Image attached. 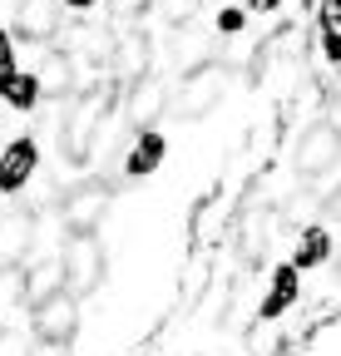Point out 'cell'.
Segmentation results:
<instances>
[{
    "mask_svg": "<svg viewBox=\"0 0 341 356\" xmlns=\"http://www.w3.org/2000/svg\"><path fill=\"white\" fill-rule=\"evenodd\" d=\"M228 79H233V70H228L223 60H203V65H193V70L174 84V95H168L163 109L174 114V119H183V124H193V119H203L213 104L223 99Z\"/></svg>",
    "mask_w": 341,
    "mask_h": 356,
    "instance_id": "6da1fadb",
    "label": "cell"
},
{
    "mask_svg": "<svg viewBox=\"0 0 341 356\" xmlns=\"http://www.w3.org/2000/svg\"><path fill=\"white\" fill-rule=\"evenodd\" d=\"M114 95H119L114 84H104V89H84V99L69 109V119H65V129H60V144H65V159H69V163H90V154H94V134H99V124H104Z\"/></svg>",
    "mask_w": 341,
    "mask_h": 356,
    "instance_id": "7a4b0ae2",
    "label": "cell"
},
{
    "mask_svg": "<svg viewBox=\"0 0 341 356\" xmlns=\"http://www.w3.org/2000/svg\"><path fill=\"white\" fill-rule=\"evenodd\" d=\"M60 262H65V287L74 297H90L104 282V273H109V252H104V243L94 233H69Z\"/></svg>",
    "mask_w": 341,
    "mask_h": 356,
    "instance_id": "3957f363",
    "label": "cell"
},
{
    "mask_svg": "<svg viewBox=\"0 0 341 356\" xmlns=\"http://www.w3.org/2000/svg\"><path fill=\"white\" fill-rule=\"evenodd\" d=\"M109 203H114V184H104V178H84V184L65 188L60 222H65L69 233H94L99 222H104V213H109Z\"/></svg>",
    "mask_w": 341,
    "mask_h": 356,
    "instance_id": "277c9868",
    "label": "cell"
},
{
    "mask_svg": "<svg viewBox=\"0 0 341 356\" xmlns=\"http://www.w3.org/2000/svg\"><path fill=\"white\" fill-rule=\"evenodd\" d=\"M341 159V124L336 119H317L302 129L297 139V154H292V168L302 178H326V168H336Z\"/></svg>",
    "mask_w": 341,
    "mask_h": 356,
    "instance_id": "5b68a950",
    "label": "cell"
},
{
    "mask_svg": "<svg viewBox=\"0 0 341 356\" xmlns=\"http://www.w3.org/2000/svg\"><path fill=\"white\" fill-rule=\"evenodd\" d=\"M30 327H35L40 341H74V332H79V297L69 287L50 292L45 302L30 307Z\"/></svg>",
    "mask_w": 341,
    "mask_h": 356,
    "instance_id": "8992f818",
    "label": "cell"
},
{
    "mask_svg": "<svg viewBox=\"0 0 341 356\" xmlns=\"http://www.w3.org/2000/svg\"><path fill=\"white\" fill-rule=\"evenodd\" d=\"M109 70H114V89L124 95L129 84H139L149 74V35L144 30H129L109 44Z\"/></svg>",
    "mask_w": 341,
    "mask_h": 356,
    "instance_id": "52a82bcc",
    "label": "cell"
},
{
    "mask_svg": "<svg viewBox=\"0 0 341 356\" xmlns=\"http://www.w3.org/2000/svg\"><path fill=\"white\" fill-rule=\"evenodd\" d=\"M35 248V213L10 208L0 213V262H25Z\"/></svg>",
    "mask_w": 341,
    "mask_h": 356,
    "instance_id": "ba28073f",
    "label": "cell"
},
{
    "mask_svg": "<svg viewBox=\"0 0 341 356\" xmlns=\"http://www.w3.org/2000/svg\"><path fill=\"white\" fill-rule=\"evenodd\" d=\"M124 95H129L124 114H129V124H134V129H149V124L163 114V104H168V89H163V79H153V74H144L139 84H129Z\"/></svg>",
    "mask_w": 341,
    "mask_h": 356,
    "instance_id": "9c48e42d",
    "label": "cell"
},
{
    "mask_svg": "<svg viewBox=\"0 0 341 356\" xmlns=\"http://www.w3.org/2000/svg\"><path fill=\"white\" fill-rule=\"evenodd\" d=\"M35 163H40V149H35V139H15L6 154H0V193H20V188L30 184Z\"/></svg>",
    "mask_w": 341,
    "mask_h": 356,
    "instance_id": "30bf717a",
    "label": "cell"
},
{
    "mask_svg": "<svg viewBox=\"0 0 341 356\" xmlns=\"http://www.w3.org/2000/svg\"><path fill=\"white\" fill-rule=\"evenodd\" d=\"M35 84H40V95H50V99L74 95V55L69 50H50L45 60H40V70H35Z\"/></svg>",
    "mask_w": 341,
    "mask_h": 356,
    "instance_id": "8fae6325",
    "label": "cell"
},
{
    "mask_svg": "<svg viewBox=\"0 0 341 356\" xmlns=\"http://www.w3.org/2000/svg\"><path fill=\"white\" fill-rule=\"evenodd\" d=\"M55 6H60V0H20V6H15V30L25 40H50L60 30Z\"/></svg>",
    "mask_w": 341,
    "mask_h": 356,
    "instance_id": "7c38bea8",
    "label": "cell"
},
{
    "mask_svg": "<svg viewBox=\"0 0 341 356\" xmlns=\"http://www.w3.org/2000/svg\"><path fill=\"white\" fill-rule=\"evenodd\" d=\"M60 287H65V262H60V257L35 262L30 273H25V307L45 302V297H50V292H60Z\"/></svg>",
    "mask_w": 341,
    "mask_h": 356,
    "instance_id": "4fadbf2b",
    "label": "cell"
},
{
    "mask_svg": "<svg viewBox=\"0 0 341 356\" xmlns=\"http://www.w3.org/2000/svg\"><path fill=\"white\" fill-rule=\"evenodd\" d=\"M267 238H272V208H252L247 213V228H242V262H247V273L258 267V257H263V248H267Z\"/></svg>",
    "mask_w": 341,
    "mask_h": 356,
    "instance_id": "5bb4252c",
    "label": "cell"
},
{
    "mask_svg": "<svg viewBox=\"0 0 341 356\" xmlns=\"http://www.w3.org/2000/svg\"><path fill=\"white\" fill-rule=\"evenodd\" d=\"M163 134H153V129H144L139 134V144L129 149V159H124V168H129V178H149L158 163H163Z\"/></svg>",
    "mask_w": 341,
    "mask_h": 356,
    "instance_id": "9a60e30c",
    "label": "cell"
},
{
    "mask_svg": "<svg viewBox=\"0 0 341 356\" xmlns=\"http://www.w3.org/2000/svg\"><path fill=\"white\" fill-rule=\"evenodd\" d=\"M25 307V273L20 262H0V327Z\"/></svg>",
    "mask_w": 341,
    "mask_h": 356,
    "instance_id": "2e32d148",
    "label": "cell"
},
{
    "mask_svg": "<svg viewBox=\"0 0 341 356\" xmlns=\"http://www.w3.org/2000/svg\"><path fill=\"white\" fill-rule=\"evenodd\" d=\"M292 302H297V267H277L272 292H267V302H263V317H267V322H272V317H282Z\"/></svg>",
    "mask_w": 341,
    "mask_h": 356,
    "instance_id": "e0dca14e",
    "label": "cell"
},
{
    "mask_svg": "<svg viewBox=\"0 0 341 356\" xmlns=\"http://www.w3.org/2000/svg\"><path fill=\"white\" fill-rule=\"evenodd\" d=\"M0 95H6L15 109H35L40 104V84H35V74L10 70V74H0Z\"/></svg>",
    "mask_w": 341,
    "mask_h": 356,
    "instance_id": "ac0fdd59",
    "label": "cell"
},
{
    "mask_svg": "<svg viewBox=\"0 0 341 356\" xmlns=\"http://www.w3.org/2000/svg\"><path fill=\"white\" fill-rule=\"evenodd\" d=\"M322 30H326V55L341 60V0H326L322 6Z\"/></svg>",
    "mask_w": 341,
    "mask_h": 356,
    "instance_id": "d6986e66",
    "label": "cell"
},
{
    "mask_svg": "<svg viewBox=\"0 0 341 356\" xmlns=\"http://www.w3.org/2000/svg\"><path fill=\"white\" fill-rule=\"evenodd\" d=\"M326 252H331V238H326L322 228H307L302 248H297V267H312V262H322Z\"/></svg>",
    "mask_w": 341,
    "mask_h": 356,
    "instance_id": "ffe728a7",
    "label": "cell"
},
{
    "mask_svg": "<svg viewBox=\"0 0 341 356\" xmlns=\"http://www.w3.org/2000/svg\"><path fill=\"white\" fill-rule=\"evenodd\" d=\"M0 356H30V346H25V337L15 332V322L0 327Z\"/></svg>",
    "mask_w": 341,
    "mask_h": 356,
    "instance_id": "44dd1931",
    "label": "cell"
},
{
    "mask_svg": "<svg viewBox=\"0 0 341 356\" xmlns=\"http://www.w3.org/2000/svg\"><path fill=\"white\" fill-rule=\"evenodd\" d=\"M149 6H153V0H114V15H119V20H134V15L149 10Z\"/></svg>",
    "mask_w": 341,
    "mask_h": 356,
    "instance_id": "7402d4cb",
    "label": "cell"
},
{
    "mask_svg": "<svg viewBox=\"0 0 341 356\" xmlns=\"http://www.w3.org/2000/svg\"><path fill=\"white\" fill-rule=\"evenodd\" d=\"M30 356H69V341H40V337H35Z\"/></svg>",
    "mask_w": 341,
    "mask_h": 356,
    "instance_id": "603a6c76",
    "label": "cell"
},
{
    "mask_svg": "<svg viewBox=\"0 0 341 356\" xmlns=\"http://www.w3.org/2000/svg\"><path fill=\"white\" fill-rule=\"evenodd\" d=\"M15 70V60H10V35L0 30V74H10Z\"/></svg>",
    "mask_w": 341,
    "mask_h": 356,
    "instance_id": "cb8c5ba5",
    "label": "cell"
},
{
    "mask_svg": "<svg viewBox=\"0 0 341 356\" xmlns=\"http://www.w3.org/2000/svg\"><path fill=\"white\" fill-rule=\"evenodd\" d=\"M238 25H242V15H238V10H228V15H218V30H238Z\"/></svg>",
    "mask_w": 341,
    "mask_h": 356,
    "instance_id": "d4e9b609",
    "label": "cell"
},
{
    "mask_svg": "<svg viewBox=\"0 0 341 356\" xmlns=\"http://www.w3.org/2000/svg\"><path fill=\"white\" fill-rule=\"evenodd\" d=\"M326 213H331V222H341V188L326 198Z\"/></svg>",
    "mask_w": 341,
    "mask_h": 356,
    "instance_id": "484cf974",
    "label": "cell"
},
{
    "mask_svg": "<svg viewBox=\"0 0 341 356\" xmlns=\"http://www.w3.org/2000/svg\"><path fill=\"white\" fill-rule=\"evenodd\" d=\"M60 6H69V10H90L94 0H60Z\"/></svg>",
    "mask_w": 341,
    "mask_h": 356,
    "instance_id": "4316f807",
    "label": "cell"
},
{
    "mask_svg": "<svg viewBox=\"0 0 341 356\" xmlns=\"http://www.w3.org/2000/svg\"><path fill=\"white\" fill-rule=\"evenodd\" d=\"M252 10H277V0H252Z\"/></svg>",
    "mask_w": 341,
    "mask_h": 356,
    "instance_id": "83f0119b",
    "label": "cell"
},
{
    "mask_svg": "<svg viewBox=\"0 0 341 356\" xmlns=\"http://www.w3.org/2000/svg\"><path fill=\"white\" fill-rule=\"evenodd\" d=\"M336 273H341V248H336Z\"/></svg>",
    "mask_w": 341,
    "mask_h": 356,
    "instance_id": "f1b7e54d",
    "label": "cell"
}]
</instances>
